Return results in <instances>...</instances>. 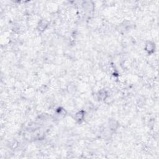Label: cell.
Wrapping results in <instances>:
<instances>
[{
	"instance_id": "6da1fadb",
	"label": "cell",
	"mask_w": 159,
	"mask_h": 159,
	"mask_svg": "<svg viewBox=\"0 0 159 159\" xmlns=\"http://www.w3.org/2000/svg\"><path fill=\"white\" fill-rule=\"evenodd\" d=\"M85 118V111H79L75 115V119L76 120L78 123H80L84 121Z\"/></svg>"
}]
</instances>
